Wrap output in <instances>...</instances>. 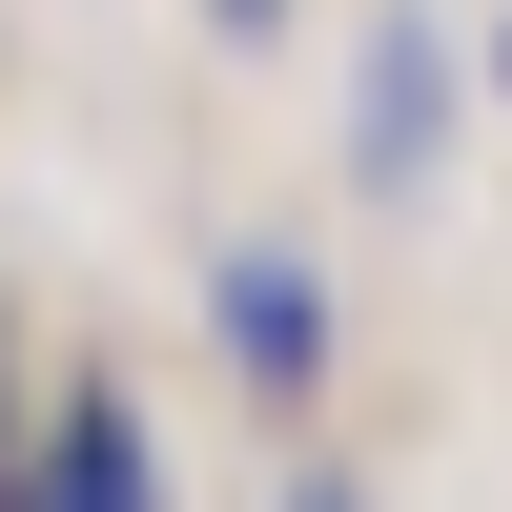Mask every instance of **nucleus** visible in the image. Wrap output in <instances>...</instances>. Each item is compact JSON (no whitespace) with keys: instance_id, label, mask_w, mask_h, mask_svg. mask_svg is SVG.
<instances>
[{"instance_id":"obj_1","label":"nucleus","mask_w":512,"mask_h":512,"mask_svg":"<svg viewBox=\"0 0 512 512\" xmlns=\"http://www.w3.org/2000/svg\"><path fill=\"white\" fill-rule=\"evenodd\" d=\"M205 328H226V369H246L267 410L328 390V287L287 267V246H226V267H205Z\"/></svg>"},{"instance_id":"obj_2","label":"nucleus","mask_w":512,"mask_h":512,"mask_svg":"<svg viewBox=\"0 0 512 512\" xmlns=\"http://www.w3.org/2000/svg\"><path fill=\"white\" fill-rule=\"evenodd\" d=\"M0 512H164V451H144V410H123V390H82L62 431H41V472L0 492Z\"/></svg>"},{"instance_id":"obj_3","label":"nucleus","mask_w":512,"mask_h":512,"mask_svg":"<svg viewBox=\"0 0 512 512\" xmlns=\"http://www.w3.org/2000/svg\"><path fill=\"white\" fill-rule=\"evenodd\" d=\"M431 123H451L431 21H369V185H410V164H431Z\"/></svg>"},{"instance_id":"obj_4","label":"nucleus","mask_w":512,"mask_h":512,"mask_svg":"<svg viewBox=\"0 0 512 512\" xmlns=\"http://www.w3.org/2000/svg\"><path fill=\"white\" fill-rule=\"evenodd\" d=\"M287 512H369V492H349V472H287Z\"/></svg>"}]
</instances>
